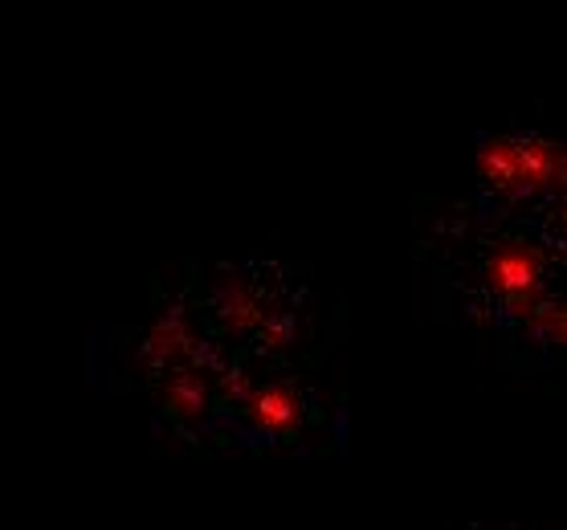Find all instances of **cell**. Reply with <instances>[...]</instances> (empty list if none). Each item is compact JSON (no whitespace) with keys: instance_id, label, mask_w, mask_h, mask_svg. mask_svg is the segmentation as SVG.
Here are the masks:
<instances>
[{"instance_id":"obj_1","label":"cell","mask_w":567,"mask_h":530,"mask_svg":"<svg viewBox=\"0 0 567 530\" xmlns=\"http://www.w3.org/2000/svg\"><path fill=\"white\" fill-rule=\"evenodd\" d=\"M208 323L254 355H282L302 335V285L282 266H220L208 282Z\"/></svg>"},{"instance_id":"obj_2","label":"cell","mask_w":567,"mask_h":530,"mask_svg":"<svg viewBox=\"0 0 567 530\" xmlns=\"http://www.w3.org/2000/svg\"><path fill=\"white\" fill-rule=\"evenodd\" d=\"M310 416H315V396H310L307 384L278 375V380L254 384L249 396L237 404V413H233L229 420H233V433H237V437L266 445V440L295 437Z\"/></svg>"}]
</instances>
